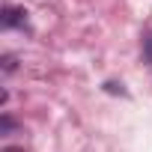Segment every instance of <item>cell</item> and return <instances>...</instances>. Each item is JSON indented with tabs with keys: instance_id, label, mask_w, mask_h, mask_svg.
I'll return each mask as SVG.
<instances>
[{
	"instance_id": "cell-1",
	"label": "cell",
	"mask_w": 152,
	"mask_h": 152,
	"mask_svg": "<svg viewBox=\"0 0 152 152\" xmlns=\"http://www.w3.org/2000/svg\"><path fill=\"white\" fill-rule=\"evenodd\" d=\"M0 21H3V27H24L27 24V12L24 9H15V6H3V15H0Z\"/></svg>"
},
{
	"instance_id": "cell-2",
	"label": "cell",
	"mask_w": 152,
	"mask_h": 152,
	"mask_svg": "<svg viewBox=\"0 0 152 152\" xmlns=\"http://www.w3.org/2000/svg\"><path fill=\"white\" fill-rule=\"evenodd\" d=\"M143 51H146V63L152 66V30H149L146 39H143Z\"/></svg>"
},
{
	"instance_id": "cell-3",
	"label": "cell",
	"mask_w": 152,
	"mask_h": 152,
	"mask_svg": "<svg viewBox=\"0 0 152 152\" xmlns=\"http://www.w3.org/2000/svg\"><path fill=\"white\" fill-rule=\"evenodd\" d=\"M104 90H107V93H119V96H128V93L122 90V84H116V81H107V84H104Z\"/></svg>"
},
{
	"instance_id": "cell-4",
	"label": "cell",
	"mask_w": 152,
	"mask_h": 152,
	"mask_svg": "<svg viewBox=\"0 0 152 152\" xmlns=\"http://www.w3.org/2000/svg\"><path fill=\"white\" fill-rule=\"evenodd\" d=\"M12 69H15V57L6 54V57H3V72H12Z\"/></svg>"
},
{
	"instance_id": "cell-5",
	"label": "cell",
	"mask_w": 152,
	"mask_h": 152,
	"mask_svg": "<svg viewBox=\"0 0 152 152\" xmlns=\"http://www.w3.org/2000/svg\"><path fill=\"white\" fill-rule=\"evenodd\" d=\"M3 152H18V149H3Z\"/></svg>"
}]
</instances>
